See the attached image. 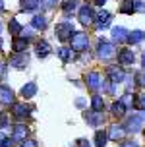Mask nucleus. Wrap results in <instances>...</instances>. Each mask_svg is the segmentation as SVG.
<instances>
[{
  "label": "nucleus",
  "mask_w": 145,
  "mask_h": 147,
  "mask_svg": "<svg viewBox=\"0 0 145 147\" xmlns=\"http://www.w3.org/2000/svg\"><path fill=\"white\" fill-rule=\"evenodd\" d=\"M39 4H41V0H22V10L31 12V10H35Z\"/></svg>",
  "instance_id": "obj_25"
},
{
  "label": "nucleus",
  "mask_w": 145,
  "mask_h": 147,
  "mask_svg": "<svg viewBox=\"0 0 145 147\" xmlns=\"http://www.w3.org/2000/svg\"><path fill=\"white\" fill-rule=\"evenodd\" d=\"M110 110H112V114H114V116H118V118H120V116H124V114H126V107H124V105L120 103V101H118V103H114V105H112V109H110Z\"/></svg>",
  "instance_id": "obj_27"
},
{
  "label": "nucleus",
  "mask_w": 145,
  "mask_h": 147,
  "mask_svg": "<svg viewBox=\"0 0 145 147\" xmlns=\"http://www.w3.org/2000/svg\"><path fill=\"white\" fill-rule=\"evenodd\" d=\"M136 80L139 81V85H145V70H143V72H139L138 76H136Z\"/></svg>",
  "instance_id": "obj_34"
},
{
  "label": "nucleus",
  "mask_w": 145,
  "mask_h": 147,
  "mask_svg": "<svg viewBox=\"0 0 145 147\" xmlns=\"http://www.w3.org/2000/svg\"><path fill=\"white\" fill-rule=\"evenodd\" d=\"M124 78H126V74H124V70L120 66H110L109 68V81L110 83L118 85V83L124 81Z\"/></svg>",
  "instance_id": "obj_5"
},
{
  "label": "nucleus",
  "mask_w": 145,
  "mask_h": 147,
  "mask_svg": "<svg viewBox=\"0 0 145 147\" xmlns=\"http://www.w3.org/2000/svg\"><path fill=\"white\" fill-rule=\"evenodd\" d=\"M31 27H35V29H45V27H47V18H45V16H35V18L31 20Z\"/></svg>",
  "instance_id": "obj_23"
},
{
  "label": "nucleus",
  "mask_w": 145,
  "mask_h": 147,
  "mask_svg": "<svg viewBox=\"0 0 145 147\" xmlns=\"http://www.w3.org/2000/svg\"><path fill=\"white\" fill-rule=\"evenodd\" d=\"M107 140H109L107 132H103V130H97L95 132V145L97 147H105L107 145Z\"/></svg>",
  "instance_id": "obj_21"
},
{
  "label": "nucleus",
  "mask_w": 145,
  "mask_h": 147,
  "mask_svg": "<svg viewBox=\"0 0 145 147\" xmlns=\"http://www.w3.org/2000/svg\"><path fill=\"white\" fill-rule=\"evenodd\" d=\"M27 110L29 109L23 103H14L12 105V114H14L16 118H25L27 116Z\"/></svg>",
  "instance_id": "obj_16"
},
{
  "label": "nucleus",
  "mask_w": 145,
  "mask_h": 147,
  "mask_svg": "<svg viewBox=\"0 0 145 147\" xmlns=\"http://www.w3.org/2000/svg\"><path fill=\"white\" fill-rule=\"evenodd\" d=\"M4 138H6V136H4V134H0V143L4 141Z\"/></svg>",
  "instance_id": "obj_42"
},
{
  "label": "nucleus",
  "mask_w": 145,
  "mask_h": 147,
  "mask_svg": "<svg viewBox=\"0 0 145 147\" xmlns=\"http://www.w3.org/2000/svg\"><path fill=\"white\" fill-rule=\"evenodd\" d=\"M78 2H80V0H66V4H64V14H70V12H74V10L78 8Z\"/></svg>",
  "instance_id": "obj_29"
},
{
  "label": "nucleus",
  "mask_w": 145,
  "mask_h": 147,
  "mask_svg": "<svg viewBox=\"0 0 145 147\" xmlns=\"http://www.w3.org/2000/svg\"><path fill=\"white\" fill-rule=\"evenodd\" d=\"M22 147H39V145H37V141L27 140V141H23V143H22Z\"/></svg>",
  "instance_id": "obj_36"
},
{
  "label": "nucleus",
  "mask_w": 145,
  "mask_h": 147,
  "mask_svg": "<svg viewBox=\"0 0 145 147\" xmlns=\"http://www.w3.org/2000/svg\"><path fill=\"white\" fill-rule=\"evenodd\" d=\"M134 109L141 110V112L145 110V95H139L138 99H134Z\"/></svg>",
  "instance_id": "obj_30"
},
{
  "label": "nucleus",
  "mask_w": 145,
  "mask_h": 147,
  "mask_svg": "<svg viewBox=\"0 0 145 147\" xmlns=\"http://www.w3.org/2000/svg\"><path fill=\"white\" fill-rule=\"evenodd\" d=\"M118 62H120L122 66H132V64L136 62V54H134V51H130V49H122V51L118 52Z\"/></svg>",
  "instance_id": "obj_7"
},
{
  "label": "nucleus",
  "mask_w": 145,
  "mask_h": 147,
  "mask_svg": "<svg viewBox=\"0 0 145 147\" xmlns=\"http://www.w3.org/2000/svg\"><path fill=\"white\" fill-rule=\"evenodd\" d=\"M74 147H91V143H89L87 140H78Z\"/></svg>",
  "instance_id": "obj_32"
},
{
  "label": "nucleus",
  "mask_w": 145,
  "mask_h": 147,
  "mask_svg": "<svg viewBox=\"0 0 145 147\" xmlns=\"http://www.w3.org/2000/svg\"><path fill=\"white\" fill-rule=\"evenodd\" d=\"M85 81H87V87L93 89V91L101 89V85H103V78H101V74H99V72H89V74H87V78H85Z\"/></svg>",
  "instance_id": "obj_6"
},
{
  "label": "nucleus",
  "mask_w": 145,
  "mask_h": 147,
  "mask_svg": "<svg viewBox=\"0 0 145 147\" xmlns=\"http://www.w3.org/2000/svg\"><path fill=\"white\" fill-rule=\"evenodd\" d=\"M12 145H14V140L12 138H4V141L0 143V147H12Z\"/></svg>",
  "instance_id": "obj_33"
},
{
  "label": "nucleus",
  "mask_w": 145,
  "mask_h": 147,
  "mask_svg": "<svg viewBox=\"0 0 145 147\" xmlns=\"http://www.w3.org/2000/svg\"><path fill=\"white\" fill-rule=\"evenodd\" d=\"M2 12H4V2L0 0V14H2Z\"/></svg>",
  "instance_id": "obj_41"
},
{
  "label": "nucleus",
  "mask_w": 145,
  "mask_h": 147,
  "mask_svg": "<svg viewBox=\"0 0 145 147\" xmlns=\"http://www.w3.org/2000/svg\"><path fill=\"white\" fill-rule=\"evenodd\" d=\"M6 124H8V116L4 114V112H0V128H4Z\"/></svg>",
  "instance_id": "obj_35"
},
{
  "label": "nucleus",
  "mask_w": 145,
  "mask_h": 147,
  "mask_svg": "<svg viewBox=\"0 0 145 147\" xmlns=\"http://www.w3.org/2000/svg\"><path fill=\"white\" fill-rule=\"evenodd\" d=\"M109 136L112 141H120L126 136V130H124V126H118V124H114V126H110V130H109Z\"/></svg>",
  "instance_id": "obj_13"
},
{
  "label": "nucleus",
  "mask_w": 145,
  "mask_h": 147,
  "mask_svg": "<svg viewBox=\"0 0 145 147\" xmlns=\"http://www.w3.org/2000/svg\"><path fill=\"white\" fill-rule=\"evenodd\" d=\"M95 20V14H93V8L91 6H81L80 8V22L83 23V25H89V23H93Z\"/></svg>",
  "instance_id": "obj_8"
},
{
  "label": "nucleus",
  "mask_w": 145,
  "mask_h": 147,
  "mask_svg": "<svg viewBox=\"0 0 145 147\" xmlns=\"http://www.w3.org/2000/svg\"><path fill=\"white\" fill-rule=\"evenodd\" d=\"M97 54H99V58H103V60H110L116 54V49H114L112 43L101 41V43H99V49H97Z\"/></svg>",
  "instance_id": "obj_3"
},
{
  "label": "nucleus",
  "mask_w": 145,
  "mask_h": 147,
  "mask_svg": "<svg viewBox=\"0 0 145 147\" xmlns=\"http://www.w3.org/2000/svg\"><path fill=\"white\" fill-rule=\"evenodd\" d=\"M4 74H6V64H4V62L0 60V80L4 78Z\"/></svg>",
  "instance_id": "obj_38"
},
{
  "label": "nucleus",
  "mask_w": 145,
  "mask_h": 147,
  "mask_svg": "<svg viewBox=\"0 0 145 147\" xmlns=\"http://www.w3.org/2000/svg\"><path fill=\"white\" fill-rule=\"evenodd\" d=\"M29 41L25 39V37H14V41H12V51L14 52H22L27 49Z\"/></svg>",
  "instance_id": "obj_14"
},
{
  "label": "nucleus",
  "mask_w": 145,
  "mask_h": 147,
  "mask_svg": "<svg viewBox=\"0 0 145 147\" xmlns=\"http://www.w3.org/2000/svg\"><path fill=\"white\" fill-rule=\"evenodd\" d=\"M143 122H145V110L139 112V114H134V116L126 122L124 130H126V132H139V130L143 128Z\"/></svg>",
  "instance_id": "obj_1"
},
{
  "label": "nucleus",
  "mask_w": 145,
  "mask_h": 147,
  "mask_svg": "<svg viewBox=\"0 0 145 147\" xmlns=\"http://www.w3.org/2000/svg\"><path fill=\"white\" fill-rule=\"evenodd\" d=\"M112 39L118 41V43L126 41V39H128V31H126V27H112Z\"/></svg>",
  "instance_id": "obj_19"
},
{
  "label": "nucleus",
  "mask_w": 145,
  "mask_h": 147,
  "mask_svg": "<svg viewBox=\"0 0 145 147\" xmlns=\"http://www.w3.org/2000/svg\"><path fill=\"white\" fill-rule=\"evenodd\" d=\"M120 103H122L124 107H134V97H132L130 93H126V95L120 99Z\"/></svg>",
  "instance_id": "obj_31"
},
{
  "label": "nucleus",
  "mask_w": 145,
  "mask_h": 147,
  "mask_svg": "<svg viewBox=\"0 0 145 147\" xmlns=\"http://www.w3.org/2000/svg\"><path fill=\"white\" fill-rule=\"evenodd\" d=\"M49 52H51V47H49L47 41H39V43H37V56H39V58L49 56Z\"/></svg>",
  "instance_id": "obj_20"
},
{
  "label": "nucleus",
  "mask_w": 145,
  "mask_h": 147,
  "mask_svg": "<svg viewBox=\"0 0 145 147\" xmlns=\"http://www.w3.org/2000/svg\"><path fill=\"white\" fill-rule=\"evenodd\" d=\"M83 118H85V122L87 124H91V126H99L103 124V112H97V110H91V112H83Z\"/></svg>",
  "instance_id": "obj_10"
},
{
  "label": "nucleus",
  "mask_w": 145,
  "mask_h": 147,
  "mask_svg": "<svg viewBox=\"0 0 145 147\" xmlns=\"http://www.w3.org/2000/svg\"><path fill=\"white\" fill-rule=\"evenodd\" d=\"M25 136H27V128L23 124H18L14 128V136H12V140L14 141H25Z\"/></svg>",
  "instance_id": "obj_17"
},
{
  "label": "nucleus",
  "mask_w": 145,
  "mask_h": 147,
  "mask_svg": "<svg viewBox=\"0 0 145 147\" xmlns=\"http://www.w3.org/2000/svg\"><path fill=\"white\" fill-rule=\"evenodd\" d=\"M70 41H72V51L76 52H81L87 49V45H89V37L85 35V33H74L72 37H70Z\"/></svg>",
  "instance_id": "obj_2"
},
{
  "label": "nucleus",
  "mask_w": 145,
  "mask_h": 147,
  "mask_svg": "<svg viewBox=\"0 0 145 147\" xmlns=\"http://www.w3.org/2000/svg\"><path fill=\"white\" fill-rule=\"evenodd\" d=\"M120 147H139L138 143H134V141H126V143H122Z\"/></svg>",
  "instance_id": "obj_39"
},
{
  "label": "nucleus",
  "mask_w": 145,
  "mask_h": 147,
  "mask_svg": "<svg viewBox=\"0 0 145 147\" xmlns=\"http://www.w3.org/2000/svg\"><path fill=\"white\" fill-rule=\"evenodd\" d=\"M56 2H58V0H43V6L45 8H52Z\"/></svg>",
  "instance_id": "obj_37"
},
{
  "label": "nucleus",
  "mask_w": 145,
  "mask_h": 147,
  "mask_svg": "<svg viewBox=\"0 0 145 147\" xmlns=\"http://www.w3.org/2000/svg\"><path fill=\"white\" fill-rule=\"evenodd\" d=\"M141 64H143V68H145V52H143V58H141Z\"/></svg>",
  "instance_id": "obj_44"
},
{
  "label": "nucleus",
  "mask_w": 145,
  "mask_h": 147,
  "mask_svg": "<svg viewBox=\"0 0 145 147\" xmlns=\"http://www.w3.org/2000/svg\"><path fill=\"white\" fill-rule=\"evenodd\" d=\"M0 49H2V39H0Z\"/></svg>",
  "instance_id": "obj_45"
},
{
  "label": "nucleus",
  "mask_w": 145,
  "mask_h": 147,
  "mask_svg": "<svg viewBox=\"0 0 145 147\" xmlns=\"http://www.w3.org/2000/svg\"><path fill=\"white\" fill-rule=\"evenodd\" d=\"M91 107H93V110H97V112H103V109H105V101H103V97L95 95L93 101H91Z\"/></svg>",
  "instance_id": "obj_26"
},
{
  "label": "nucleus",
  "mask_w": 145,
  "mask_h": 147,
  "mask_svg": "<svg viewBox=\"0 0 145 147\" xmlns=\"http://www.w3.org/2000/svg\"><path fill=\"white\" fill-rule=\"evenodd\" d=\"M8 29H10V33H12L14 37H18L20 33H22L23 27L20 25V22H18V20H10V23H8Z\"/></svg>",
  "instance_id": "obj_24"
},
{
  "label": "nucleus",
  "mask_w": 145,
  "mask_h": 147,
  "mask_svg": "<svg viewBox=\"0 0 145 147\" xmlns=\"http://www.w3.org/2000/svg\"><path fill=\"white\" fill-rule=\"evenodd\" d=\"M95 2H97V4H105L107 0H95Z\"/></svg>",
  "instance_id": "obj_43"
},
{
  "label": "nucleus",
  "mask_w": 145,
  "mask_h": 147,
  "mask_svg": "<svg viewBox=\"0 0 145 147\" xmlns=\"http://www.w3.org/2000/svg\"><path fill=\"white\" fill-rule=\"evenodd\" d=\"M76 105H78V107H85V101H83V99H78Z\"/></svg>",
  "instance_id": "obj_40"
},
{
  "label": "nucleus",
  "mask_w": 145,
  "mask_h": 147,
  "mask_svg": "<svg viewBox=\"0 0 145 147\" xmlns=\"http://www.w3.org/2000/svg\"><path fill=\"white\" fill-rule=\"evenodd\" d=\"M37 95V83L35 81H29V83H25L22 87V97H25V99H31V97Z\"/></svg>",
  "instance_id": "obj_15"
},
{
  "label": "nucleus",
  "mask_w": 145,
  "mask_h": 147,
  "mask_svg": "<svg viewBox=\"0 0 145 147\" xmlns=\"http://www.w3.org/2000/svg\"><path fill=\"white\" fill-rule=\"evenodd\" d=\"M145 39V33L141 29H136V31H132V33H128V43H132V45H138V43H141Z\"/></svg>",
  "instance_id": "obj_18"
},
{
  "label": "nucleus",
  "mask_w": 145,
  "mask_h": 147,
  "mask_svg": "<svg viewBox=\"0 0 145 147\" xmlns=\"http://www.w3.org/2000/svg\"><path fill=\"white\" fill-rule=\"evenodd\" d=\"M27 64H29V58H27V54H23V52H18L16 56H12V58H10V66L18 68V70L25 68Z\"/></svg>",
  "instance_id": "obj_9"
},
{
  "label": "nucleus",
  "mask_w": 145,
  "mask_h": 147,
  "mask_svg": "<svg viewBox=\"0 0 145 147\" xmlns=\"http://www.w3.org/2000/svg\"><path fill=\"white\" fill-rule=\"evenodd\" d=\"M72 33H74V25L70 22H62L56 25V35L60 41H68L72 37Z\"/></svg>",
  "instance_id": "obj_4"
},
{
  "label": "nucleus",
  "mask_w": 145,
  "mask_h": 147,
  "mask_svg": "<svg viewBox=\"0 0 145 147\" xmlns=\"http://www.w3.org/2000/svg\"><path fill=\"white\" fill-rule=\"evenodd\" d=\"M0 103L14 105V91L8 87V85H0Z\"/></svg>",
  "instance_id": "obj_11"
},
{
  "label": "nucleus",
  "mask_w": 145,
  "mask_h": 147,
  "mask_svg": "<svg viewBox=\"0 0 145 147\" xmlns=\"http://www.w3.org/2000/svg\"><path fill=\"white\" fill-rule=\"evenodd\" d=\"M95 20H97V22H95L97 29H105V27H109V23H110V14L107 12V10H101Z\"/></svg>",
  "instance_id": "obj_12"
},
{
  "label": "nucleus",
  "mask_w": 145,
  "mask_h": 147,
  "mask_svg": "<svg viewBox=\"0 0 145 147\" xmlns=\"http://www.w3.org/2000/svg\"><path fill=\"white\" fill-rule=\"evenodd\" d=\"M122 14H134L136 12V0H124L122 6H120Z\"/></svg>",
  "instance_id": "obj_22"
},
{
  "label": "nucleus",
  "mask_w": 145,
  "mask_h": 147,
  "mask_svg": "<svg viewBox=\"0 0 145 147\" xmlns=\"http://www.w3.org/2000/svg\"><path fill=\"white\" fill-rule=\"evenodd\" d=\"M58 56L62 58V62H68V60L72 58V51L66 49V47H62V49H58Z\"/></svg>",
  "instance_id": "obj_28"
}]
</instances>
